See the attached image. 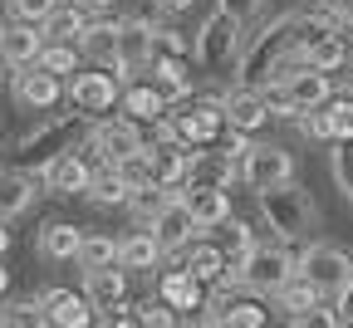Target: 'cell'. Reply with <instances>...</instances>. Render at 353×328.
<instances>
[{
  "label": "cell",
  "instance_id": "6da1fadb",
  "mask_svg": "<svg viewBox=\"0 0 353 328\" xmlns=\"http://www.w3.org/2000/svg\"><path fill=\"white\" fill-rule=\"evenodd\" d=\"M294 25H299V10H285V15H275L270 25H265L260 34H250V44L236 59V79L255 83V88L270 83L275 69H280V59L290 54V44H294Z\"/></svg>",
  "mask_w": 353,
  "mask_h": 328
},
{
  "label": "cell",
  "instance_id": "7a4b0ae2",
  "mask_svg": "<svg viewBox=\"0 0 353 328\" xmlns=\"http://www.w3.org/2000/svg\"><path fill=\"white\" fill-rule=\"evenodd\" d=\"M294 274H299V260L285 245H250V255L236 260V285H245L250 294H280Z\"/></svg>",
  "mask_w": 353,
  "mask_h": 328
},
{
  "label": "cell",
  "instance_id": "3957f363",
  "mask_svg": "<svg viewBox=\"0 0 353 328\" xmlns=\"http://www.w3.org/2000/svg\"><path fill=\"white\" fill-rule=\"evenodd\" d=\"M260 211H265V221H270V230H275V236H285V240L309 236V230H314V221H319L314 201H309L294 181L270 186V192H260Z\"/></svg>",
  "mask_w": 353,
  "mask_h": 328
},
{
  "label": "cell",
  "instance_id": "277c9868",
  "mask_svg": "<svg viewBox=\"0 0 353 328\" xmlns=\"http://www.w3.org/2000/svg\"><path fill=\"white\" fill-rule=\"evenodd\" d=\"M201 69H211V74H221V69H236V59H241V20L231 15V10H211L206 20H201V30H196V54H192Z\"/></svg>",
  "mask_w": 353,
  "mask_h": 328
},
{
  "label": "cell",
  "instance_id": "5b68a950",
  "mask_svg": "<svg viewBox=\"0 0 353 328\" xmlns=\"http://www.w3.org/2000/svg\"><path fill=\"white\" fill-rule=\"evenodd\" d=\"M299 274H304L324 299L348 304V294H353V255H343L339 245H309V250L299 255Z\"/></svg>",
  "mask_w": 353,
  "mask_h": 328
},
{
  "label": "cell",
  "instance_id": "8992f818",
  "mask_svg": "<svg viewBox=\"0 0 353 328\" xmlns=\"http://www.w3.org/2000/svg\"><path fill=\"white\" fill-rule=\"evenodd\" d=\"M118 99H123V74H118V69L94 64L88 74H74V79H69V103H74V113H83V118L108 113Z\"/></svg>",
  "mask_w": 353,
  "mask_h": 328
},
{
  "label": "cell",
  "instance_id": "52a82bcc",
  "mask_svg": "<svg viewBox=\"0 0 353 328\" xmlns=\"http://www.w3.org/2000/svg\"><path fill=\"white\" fill-rule=\"evenodd\" d=\"M176 137H182L187 147H211L221 132H231V118H226V93L221 99H192L187 113L172 118Z\"/></svg>",
  "mask_w": 353,
  "mask_h": 328
},
{
  "label": "cell",
  "instance_id": "ba28073f",
  "mask_svg": "<svg viewBox=\"0 0 353 328\" xmlns=\"http://www.w3.org/2000/svg\"><path fill=\"white\" fill-rule=\"evenodd\" d=\"M10 93H15L20 108H30V113H50V108L64 99V93H69V83H64V74H50L44 64H25V69L10 74Z\"/></svg>",
  "mask_w": 353,
  "mask_h": 328
},
{
  "label": "cell",
  "instance_id": "9c48e42d",
  "mask_svg": "<svg viewBox=\"0 0 353 328\" xmlns=\"http://www.w3.org/2000/svg\"><path fill=\"white\" fill-rule=\"evenodd\" d=\"M241 181L250 186V192H270V186H285V181H294V157H290L285 147L255 143V147H245V157H241Z\"/></svg>",
  "mask_w": 353,
  "mask_h": 328
},
{
  "label": "cell",
  "instance_id": "30bf717a",
  "mask_svg": "<svg viewBox=\"0 0 353 328\" xmlns=\"http://www.w3.org/2000/svg\"><path fill=\"white\" fill-rule=\"evenodd\" d=\"M143 147L148 143H143V132H138L132 118H103V123H94V132H88V152L99 162H123V157L143 152Z\"/></svg>",
  "mask_w": 353,
  "mask_h": 328
},
{
  "label": "cell",
  "instance_id": "8fae6325",
  "mask_svg": "<svg viewBox=\"0 0 353 328\" xmlns=\"http://www.w3.org/2000/svg\"><path fill=\"white\" fill-rule=\"evenodd\" d=\"M270 83L285 88V99L294 103V113H309V108L329 103V93H334V79H329L324 69H314V64H294V69H285V74L270 79Z\"/></svg>",
  "mask_w": 353,
  "mask_h": 328
},
{
  "label": "cell",
  "instance_id": "7c38bea8",
  "mask_svg": "<svg viewBox=\"0 0 353 328\" xmlns=\"http://www.w3.org/2000/svg\"><path fill=\"white\" fill-rule=\"evenodd\" d=\"M148 230L157 236L162 255H172V250H187V245H192V236H196L201 225H196L192 206L182 201V192H176V196H172V201H167V206H162V211L152 216V225H148Z\"/></svg>",
  "mask_w": 353,
  "mask_h": 328
},
{
  "label": "cell",
  "instance_id": "4fadbf2b",
  "mask_svg": "<svg viewBox=\"0 0 353 328\" xmlns=\"http://www.w3.org/2000/svg\"><path fill=\"white\" fill-rule=\"evenodd\" d=\"M88 181H94V167H88L74 147L39 167V186H44V192H54V196H79V192L88 196Z\"/></svg>",
  "mask_w": 353,
  "mask_h": 328
},
{
  "label": "cell",
  "instance_id": "5bb4252c",
  "mask_svg": "<svg viewBox=\"0 0 353 328\" xmlns=\"http://www.w3.org/2000/svg\"><path fill=\"white\" fill-rule=\"evenodd\" d=\"M44 54V30L34 20H10V25H0V59H6L10 69H25V64H39Z\"/></svg>",
  "mask_w": 353,
  "mask_h": 328
},
{
  "label": "cell",
  "instance_id": "9a60e30c",
  "mask_svg": "<svg viewBox=\"0 0 353 328\" xmlns=\"http://www.w3.org/2000/svg\"><path fill=\"white\" fill-rule=\"evenodd\" d=\"M192 152L182 137H152V176L167 186V192H182L192 176Z\"/></svg>",
  "mask_w": 353,
  "mask_h": 328
},
{
  "label": "cell",
  "instance_id": "2e32d148",
  "mask_svg": "<svg viewBox=\"0 0 353 328\" xmlns=\"http://www.w3.org/2000/svg\"><path fill=\"white\" fill-rule=\"evenodd\" d=\"M231 181H241V157L231 147H196L192 152L187 186H231Z\"/></svg>",
  "mask_w": 353,
  "mask_h": 328
},
{
  "label": "cell",
  "instance_id": "e0dca14e",
  "mask_svg": "<svg viewBox=\"0 0 353 328\" xmlns=\"http://www.w3.org/2000/svg\"><path fill=\"white\" fill-rule=\"evenodd\" d=\"M74 118H83V113H74ZM74 118L64 113V118H54V123H44V127H34V132H25L20 137V152L30 157V162H54L59 152H69V137H74Z\"/></svg>",
  "mask_w": 353,
  "mask_h": 328
},
{
  "label": "cell",
  "instance_id": "ac0fdd59",
  "mask_svg": "<svg viewBox=\"0 0 353 328\" xmlns=\"http://www.w3.org/2000/svg\"><path fill=\"white\" fill-rule=\"evenodd\" d=\"M118 59L123 69H148L157 59V30L148 20H118Z\"/></svg>",
  "mask_w": 353,
  "mask_h": 328
},
{
  "label": "cell",
  "instance_id": "d6986e66",
  "mask_svg": "<svg viewBox=\"0 0 353 328\" xmlns=\"http://www.w3.org/2000/svg\"><path fill=\"white\" fill-rule=\"evenodd\" d=\"M275 299H280V309L290 314V323H309V318H314V323H319V318H324V323H334V318H339V314H324V309H319V304H324V294L309 285L304 274H294Z\"/></svg>",
  "mask_w": 353,
  "mask_h": 328
},
{
  "label": "cell",
  "instance_id": "ffe728a7",
  "mask_svg": "<svg viewBox=\"0 0 353 328\" xmlns=\"http://www.w3.org/2000/svg\"><path fill=\"white\" fill-rule=\"evenodd\" d=\"M226 118H231V127L255 132V127H265V118H275V113H270V99H265V88L241 83L236 93H226Z\"/></svg>",
  "mask_w": 353,
  "mask_h": 328
},
{
  "label": "cell",
  "instance_id": "44dd1931",
  "mask_svg": "<svg viewBox=\"0 0 353 328\" xmlns=\"http://www.w3.org/2000/svg\"><path fill=\"white\" fill-rule=\"evenodd\" d=\"M83 294H88V304L94 309H113V304H123L128 299V269L123 265H99V269H83Z\"/></svg>",
  "mask_w": 353,
  "mask_h": 328
},
{
  "label": "cell",
  "instance_id": "7402d4cb",
  "mask_svg": "<svg viewBox=\"0 0 353 328\" xmlns=\"http://www.w3.org/2000/svg\"><path fill=\"white\" fill-rule=\"evenodd\" d=\"M231 186H182V201L192 206L196 225L211 230V225H226L231 221Z\"/></svg>",
  "mask_w": 353,
  "mask_h": 328
},
{
  "label": "cell",
  "instance_id": "603a6c76",
  "mask_svg": "<svg viewBox=\"0 0 353 328\" xmlns=\"http://www.w3.org/2000/svg\"><path fill=\"white\" fill-rule=\"evenodd\" d=\"M79 50H83L88 64H103V69L128 74L123 59H118V20H88V30H83V39H79Z\"/></svg>",
  "mask_w": 353,
  "mask_h": 328
},
{
  "label": "cell",
  "instance_id": "cb8c5ba5",
  "mask_svg": "<svg viewBox=\"0 0 353 328\" xmlns=\"http://www.w3.org/2000/svg\"><path fill=\"white\" fill-rule=\"evenodd\" d=\"M290 50H294L299 64H314V69H324V74H334V69L348 64V44H343L334 30H324V34H314V39H294Z\"/></svg>",
  "mask_w": 353,
  "mask_h": 328
},
{
  "label": "cell",
  "instance_id": "d4e9b609",
  "mask_svg": "<svg viewBox=\"0 0 353 328\" xmlns=\"http://www.w3.org/2000/svg\"><path fill=\"white\" fill-rule=\"evenodd\" d=\"M39 299H44V309H50L54 328H83V323L99 318V309L88 304V294H74V289H44Z\"/></svg>",
  "mask_w": 353,
  "mask_h": 328
},
{
  "label": "cell",
  "instance_id": "484cf974",
  "mask_svg": "<svg viewBox=\"0 0 353 328\" xmlns=\"http://www.w3.org/2000/svg\"><path fill=\"white\" fill-rule=\"evenodd\" d=\"M34 176L30 172H20V167H0V221H15V216H25L30 206H34Z\"/></svg>",
  "mask_w": 353,
  "mask_h": 328
},
{
  "label": "cell",
  "instance_id": "4316f807",
  "mask_svg": "<svg viewBox=\"0 0 353 328\" xmlns=\"http://www.w3.org/2000/svg\"><path fill=\"white\" fill-rule=\"evenodd\" d=\"M206 279H196L187 265L182 269H167L162 279H157V299H167L172 309H206Z\"/></svg>",
  "mask_w": 353,
  "mask_h": 328
},
{
  "label": "cell",
  "instance_id": "83f0119b",
  "mask_svg": "<svg viewBox=\"0 0 353 328\" xmlns=\"http://www.w3.org/2000/svg\"><path fill=\"white\" fill-rule=\"evenodd\" d=\"M152 83L162 88V99H167V103L192 99V69H187L182 54H157V59H152Z\"/></svg>",
  "mask_w": 353,
  "mask_h": 328
},
{
  "label": "cell",
  "instance_id": "f1b7e54d",
  "mask_svg": "<svg viewBox=\"0 0 353 328\" xmlns=\"http://www.w3.org/2000/svg\"><path fill=\"white\" fill-rule=\"evenodd\" d=\"M118 108H123L132 123H157V118H167V99H162L157 83H132V88H123Z\"/></svg>",
  "mask_w": 353,
  "mask_h": 328
},
{
  "label": "cell",
  "instance_id": "f546056e",
  "mask_svg": "<svg viewBox=\"0 0 353 328\" xmlns=\"http://www.w3.org/2000/svg\"><path fill=\"white\" fill-rule=\"evenodd\" d=\"M157 260H162V245H157V236H152L148 225L118 240V265L123 269H152Z\"/></svg>",
  "mask_w": 353,
  "mask_h": 328
},
{
  "label": "cell",
  "instance_id": "4dcf8cb0",
  "mask_svg": "<svg viewBox=\"0 0 353 328\" xmlns=\"http://www.w3.org/2000/svg\"><path fill=\"white\" fill-rule=\"evenodd\" d=\"M44 30V39H83V30H88V10L79 6V0H59V6H54V15L50 20H44L39 25Z\"/></svg>",
  "mask_w": 353,
  "mask_h": 328
},
{
  "label": "cell",
  "instance_id": "1f68e13d",
  "mask_svg": "<svg viewBox=\"0 0 353 328\" xmlns=\"http://www.w3.org/2000/svg\"><path fill=\"white\" fill-rule=\"evenodd\" d=\"M79 240H83V230L54 221V225L39 230V255H44V260H79Z\"/></svg>",
  "mask_w": 353,
  "mask_h": 328
},
{
  "label": "cell",
  "instance_id": "d6a6232c",
  "mask_svg": "<svg viewBox=\"0 0 353 328\" xmlns=\"http://www.w3.org/2000/svg\"><path fill=\"white\" fill-rule=\"evenodd\" d=\"M196 279H206V285H216V279H226V269H231V255L226 250H216V245H187V260H182Z\"/></svg>",
  "mask_w": 353,
  "mask_h": 328
},
{
  "label": "cell",
  "instance_id": "836d02e7",
  "mask_svg": "<svg viewBox=\"0 0 353 328\" xmlns=\"http://www.w3.org/2000/svg\"><path fill=\"white\" fill-rule=\"evenodd\" d=\"M88 196H94L99 206H128L132 186L118 176V167H113V162H103V172H94V181H88Z\"/></svg>",
  "mask_w": 353,
  "mask_h": 328
},
{
  "label": "cell",
  "instance_id": "e575fe53",
  "mask_svg": "<svg viewBox=\"0 0 353 328\" xmlns=\"http://www.w3.org/2000/svg\"><path fill=\"white\" fill-rule=\"evenodd\" d=\"M79 44L74 39H44V54H39V64L50 69V74H79Z\"/></svg>",
  "mask_w": 353,
  "mask_h": 328
},
{
  "label": "cell",
  "instance_id": "d590c367",
  "mask_svg": "<svg viewBox=\"0 0 353 328\" xmlns=\"http://www.w3.org/2000/svg\"><path fill=\"white\" fill-rule=\"evenodd\" d=\"M79 265H83V269L118 265V240H113V236H94V230H88V236L79 240Z\"/></svg>",
  "mask_w": 353,
  "mask_h": 328
},
{
  "label": "cell",
  "instance_id": "8d00e7d4",
  "mask_svg": "<svg viewBox=\"0 0 353 328\" xmlns=\"http://www.w3.org/2000/svg\"><path fill=\"white\" fill-rule=\"evenodd\" d=\"M0 323H10V328L50 323V309H44V299H15V304H6V314H0Z\"/></svg>",
  "mask_w": 353,
  "mask_h": 328
},
{
  "label": "cell",
  "instance_id": "74e56055",
  "mask_svg": "<svg viewBox=\"0 0 353 328\" xmlns=\"http://www.w3.org/2000/svg\"><path fill=\"white\" fill-rule=\"evenodd\" d=\"M113 167H118V176H123L128 186H148V181H157V176H152V147L132 152V157H123V162H113Z\"/></svg>",
  "mask_w": 353,
  "mask_h": 328
},
{
  "label": "cell",
  "instance_id": "f35d334b",
  "mask_svg": "<svg viewBox=\"0 0 353 328\" xmlns=\"http://www.w3.org/2000/svg\"><path fill=\"white\" fill-rule=\"evenodd\" d=\"M299 132H304V137H314V143H334V108H329V103L309 108V113L299 118Z\"/></svg>",
  "mask_w": 353,
  "mask_h": 328
},
{
  "label": "cell",
  "instance_id": "ab89813d",
  "mask_svg": "<svg viewBox=\"0 0 353 328\" xmlns=\"http://www.w3.org/2000/svg\"><path fill=\"white\" fill-rule=\"evenodd\" d=\"M221 323H231V328H260V323H270V314H265L255 299H236L226 314H221Z\"/></svg>",
  "mask_w": 353,
  "mask_h": 328
},
{
  "label": "cell",
  "instance_id": "60d3db41",
  "mask_svg": "<svg viewBox=\"0 0 353 328\" xmlns=\"http://www.w3.org/2000/svg\"><path fill=\"white\" fill-rule=\"evenodd\" d=\"M329 108H334V143H353V93L329 99Z\"/></svg>",
  "mask_w": 353,
  "mask_h": 328
},
{
  "label": "cell",
  "instance_id": "b9f144b4",
  "mask_svg": "<svg viewBox=\"0 0 353 328\" xmlns=\"http://www.w3.org/2000/svg\"><path fill=\"white\" fill-rule=\"evenodd\" d=\"M334 181H339V192L353 201V143H339V152H334Z\"/></svg>",
  "mask_w": 353,
  "mask_h": 328
},
{
  "label": "cell",
  "instance_id": "7bdbcfd3",
  "mask_svg": "<svg viewBox=\"0 0 353 328\" xmlns=\"http://www.w3.org/2000/svg\"><path fill=\"white\" fill-rule=\"evenodd\" d=\"M6 6H10V15H20V20H34V25H44V20L54 15V6H59V0H6Z\"/></svg>",
  "mask_w": 353,
  "mask_h": 328
},
{
  "label": "cell",
  "instance_id": "ee69618b",
  "mask_svg": "<svg viewBox=\"0 0 353 328\" xmlns=\"http://www.w3.org/2000/svg\"><path fill=\"white\" fill-rule=\"evenodd\" d=\"M138 314H143V323H148V328H167V323H176V309H172L167 299H157V304L148 299V304H143Z\"/></svg>",
  "mask_w": 353,
  "mask_h": 328
},
{
  "label": "cell",
  "instance_id": "f6af8a7d",
  "mask_svg": "<svg viewBox=\"0 0 353 328\" xmlns=\"http://www.w3.org/2000/svg\"><path fill=\"white\" fill-rule=\"evenodd\" d=\"M221 10H231V15H236V20L245 25V20H250V15L260 10V0H221Z\"/></svg>",
  "mask_w": 353,
  "mask_h": 328
},
{
  "label": "cell",
  "instance_id": "bcb514c9",
  "mask_svg": "<svg viewBox=\"0 0 353 328\" xmlns=\"http://www.w3.org/2000/svg\"><path fill=\"white\" fill-rule=\"evenodd\" d=\"M329 15H353V0H319Z\"/></svg>",
  "mask_w": 353,
  "mask_h": 328
},
{
  "label": "cell",
  "instance_id": "7dc6e473",
  "mask_svg": "<svg viewBox=\"0 0 353 328\" xmlns=\"http://www.w3.org/2000/svg\"><path fill=\"white\" fill-rule=\"evenodd\" d=\"M79 6H83V10H108L113 0H79Z\"/></svg>",
  "mask_w": 353,
  "mask_h": 328
},
{
  "label": "cell",
  "instance_id": "c3c4849f",
  "mask_svg": "<svg viewBox=\"0 0 353 328\" xmlns=\"http://www.w3.org/2000/svg\"><path fill=\"white\" fill-rule=\"evenodd\" d=\"M10 250V230H6V221H0V255Z\"/></svg>",
  "mask_w": 353,
  "mask_h": 328
},
{
  "label": "cell",
  "instance_id": "681fc988",
  "mask_svg": "<svg viewBox=\"0 0 353 328\" xmlns=\"http://www.w3.org/2000/svg\"><path fill=\"white\" fill-rule=\"evenodd\" d=\"M6 289H10V269H0V299H6Z\"/></svg>",
  "mask_w": 353,
  "mask_h": 328
},
{
  "label": "cell",
  "instance_id": "f907efd6",
  "mask_svg": "<svg viewBox=\"0 0 353 328\" xmlns=\"http://www.w3.org/2000/svg\"><path fill=\"white\" fill-rule=\"evenodd\" d=\"M0 152H6V137H0Z\"/></svg>",
  "mask_w": 353,
  "mask_h": 328
}]
</instances>
